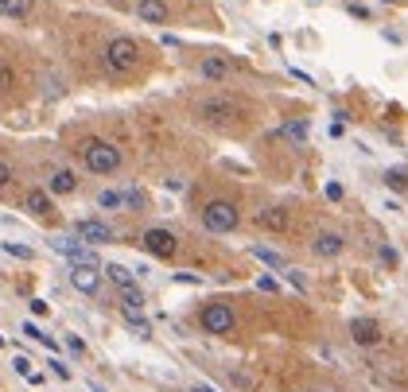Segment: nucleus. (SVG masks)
<instances>
[{"label":"nucleus","mask_w":408,"mask_h":392,"mask_svg":"<svg viewBox=\"0 0 408 392\" xmlns=\"http://www.w3.org/2000/svg\"><path fill=\"white\" fill-rule=\"evenodd\" d=\"M101 62H105L109 74H132V70H136V62H140V47H136V39H129V36L109 39Z\"/></svg>","instance_id":"f257e3e1"},{"label":"nucleus","mask_w":408,"mask_h":392,"mask_svg":"<svg viewBox=\"0 0 408 392\" xmlns=\"http://www.w3.org/2000/svg\"><path fill=\"white\" fill-rule=\"evenodd\" d=\"M82 159L94 175H113L120 167V148L109 140H82Z\"/></svg>","instance_id":"f03ea898"},{"label":"nucleus","mask_w":408,"mask_h":392,"mask_svg":"<svg viewBox=\"0 0 408 392\" xmlns=\"http://www.w3.org/2000/svg\"><path fill=\"white\" fill-rule=\"evenodd\" d=\"M238 222H241V214L229 198H214V202L203 206V226L210 229V233H233Z\"/></svg>","instance_id":"7ed1b4c3"},{"label":"nucleus","mask_w":408,"mask_h":392,"mask_svg":"<svg viewBox=\"0 0 408 392\" xmlns=\"http://www.w3.org/2000/svg\"><path fill=\"white\" fill-rule=\"evenodd\" d=\"M199 117L210 120V125H226V120L241 117V105L229 97H206V101H199Z\"/></svg>","instance_id":"20e7f679"},{"label":"nucleus","mask_w":408,"mask_h":392,"mask_svg":"<svg viewBox=\"0 0 408 392\" xmlns=\"http://www.w3.org/2000/svg\"><path fill=\"white\" fill-rule=\"evenodd\" d=\"M144 249L152 252V257H160V261H171V257L179 252V241H175L171 229H148V233H144Z\"/></svg>","instance_id":"39448f33"},{"label":"nucleus","mask_w":408,"mask_h":392,"mask_svg":"<svg viewBox=\"0 0 408 392\" xmlns=\"http://www.w3.org/2000/svg\"><path fill=\"white\" fill-rule=\"evenodd\" d=\"M203 330L206 334H229L233 330V311H229L226 303H210V307L203 311Z\"/></svg>","instance_id":"423d86ee"},{"label":"nucleus","mask_w":408,"mask_h":392,"mask_svg":"<svg viewBox=\"0 0 408 392\" xmlns=\"http://www.w3.org/2000/svg\"><path fill=\"white\" fill-rule=\"evenodd\" d=\"M74 237H82L86 245H105V241H113V229L97 218H82V222H74Z\"/></svg>","instance_id":"0eeeda50"},{"label":"nucleus","mask_w":408,"mask_h":392,"mask_svg":"<svg viewBox=\"0 0 408 392\" xmlns=\"http://www.w3.org/2000/svg\"><path fill=\"white\" fill-rule=\"evenodd\" d=\"M51 245H55V252H62L71 264H97V257L82 245V237H55Z\"/></svg>","instance_id":"6e6552de"},{"label":"nucleus","mask_w":408,"mask_h":392,"mask_svg":"<svg viewBox=\"0 0 408 392\" xmlns=\"http://www.w3.org/2000/svg\"><path fill=\"white\" fill-rule=\"evenodd\" d=\"M71 284L86 296H94L97 284H101V268L97 264H71Z\"/></svg>","instance_id":"1a4fd4ad"},{"label":"nucleus","mask_w":408,"mask_h":392,"mask_svg":"<svg viewBox=\"0 0 408 392\" xmlns=\"http://www.w3.org/2000/svg\"><path fill=\"white\" fill-rule=\"evenodd\" d=\"M257 226L268 229V233H284L292 226V218L284 206H264V210H257Z\"/></svg>","instance_id":"9d476101"},{"label":"nucleus","mask_w":408,"mask_h":392,"mask_svg":"<svg viewBox=\"0 0 408 392\" xmlns=\"http://www.w3.org/2000/svg\"><path fill=\"white\" fill-rule=\"evenodd\" d=\"M342 249H346V237L342 233H319V237L311 241V252L315 257H323V261H331V257H342Z\"/></svg>","instance_id":"9b49d317"},{"label":"nucleus","mask_w":408,"mask_h":392,"mask_svg":"<svg viewBox=\"0 0 408 392\" xmlns=\"http://www.w3.org/2000/svg\"><path fill=\"white\" fill-rule=\"evenodd\" d=\"M350 338H354V345H377L381 342V326L373 319H354L350 322Z\"/></svg>","instance_id":"f8f14e48"},{"label":"nucleus","mask_w":408,"mask_h":392,"mask_svg":"<svg viewBox=\"0 0 408 392\" xmlns=\"http://www.w3.org/2000/svg\"><path fill=\"white\" fill-rule=\"evenodd\" d=\"M229 70H233V66H229V59H218V55H206V59L199 62V74H203L206 82H226Z\"/></svg>","instance_id":"ddd939ff"},{"label":"nucleus","mask_w":408,"mask_h":392,"mask_svg":"<svg viewBox=\"0 0 408 392\" xmlns=\"http://www.w3.org/2000/svg\"><path fill=\"white\" fill-rule=\"evenodd\" d=\"M136 16L144 24H168V4L164 0H136Z\"/></svg>","instance_id":"4468645a"},{"label":"nucleus","mask_w":408,"mask_h":392,"mask_svg":"<svg viewBox=\"0 0 408 392\" xmlns=\"http://www.w3.org/2000/svg\"><path fill=\"white\" fill-rule=\"evenodd\" d=\"M24 206H27V210H31L36 218H47L51 210H55V202H51V194H43V190H27Z\"/></svg>","instance_id":"2eb2a0df"},{"label":"nucleus","mask_w":408,"mask_h":392,"mask_svg":"<svg viewBox=\"0 0 408 392\" xmlns=\"http://www.w3.org/2000/svg\"><path fill=\"white\" fill-rule=\"evenodd\" d=\"M31 8H36V0H0V16H12V20L31 16Z\"/></svg>","instance_id":"dca6fc26"},{"label":"nucleus","mask_w":408,"mask_h":392,"mask_svg":"<svg viewBox=\"0 0 408 392\" xmlns=\"http://www.w3.org/2000/svg\"><path fill=\"white\" fill-rule=\"evenodd\" d=\"M253 257L261 264H268V268H277V272H288V261L280 257V252H272V249H264V245H253Z\"/></svg>","instance_id":"f3484780"},{"label":"nucleus","mask_w":408,"mask_h":392,"mask_svg":"<svg viewBox=\"0 0 408 392\" xmlns=\"http://www.w3.org/2000/svg\"><path fill=\"white\" fill-rule=\"evenodd\" d=\"M47 187H51V194H71L78 187V179H74V171H55Z\"/></svg>","instance_id":"a211bd4d"},{"label":"nucleus","mask_w":408,"mask_h":392,"mask_svg":"<svg viewBox=\"0 0 408 392\" xmlns=\"http://www.w3.org/2000/svg\"><path fill=\"white\" fill-rule=\"evenodd\" d=\"M280 136L292 144H303L307 140V125H303V120H288V125H280Z\"/></svg>","instance_id":"6ab92c4d"},{"label":"nucleus","mask_w":408,"mask_h":392,"mask_svg":"<svg viewBox=\"0 0 408 392\" xmlns=\"http://www.w3.org/2000/svg\"><path fill=\"white\" fill-rule=\"evenodd\" d=\"M120 307L125 311H144V296L136 287H120Z\"/></svg>","instance_id":"aec40b11"},{"label":"nucleus","mask_w":408,"mask_h":392,"mask_svg":"<svg viewBox=\"0 0 408 392\" xmlns=\"http://www.w3.org/2000/svg\"><path fill=\"white\" fill-rule=\"evenodd\" d=\"M105 276H109L117 287H132V272L125 268V264H105Z\"/></svg>","instance_id":"412c9836"},{"label":"nucleus","mask_w":408,"mask_h":392,"mask_svg":"<svg viewBox=\"0 0 408 392\" xmlns=\"http://www.w3.org/2000/svg\"><path fill=\"white\" fill-rule=\"evenodd\" d=\"M385 183H389L393 190H405L408 187V171L405 167H389V171H385Z\"/></svg>","instance_id":"4be33fe9"},{"label":"nucleus","mask_w":408,"mask_h":392,"mask_svg":"<svg viewBox=\"0 0 408 392\" xmlns=\"http://www.w3.org/2000/svg\"><path fill=\"white\" fill-rule=\"evenodd\" d=\"M97 206L117 210V206H125V194H117V190H101V194H97Z\"/></svg>","instance_id":"5701e85b"},{"label":"nucleus","mask_w":408,"mask_h":392,"mask_svg":"<svg viewBox=\"0 0 408 392\" xmlns=\"http://www.w3.org/2000/svg\"><path fill=\"white\" fill-rule=\"evenodd\" d=\"M24 334H27V338H36V342H43L47 350H55V338H47V334L39 330L36 322H24Z\"/></svg>","instance_id":"b1692460"},{"label":"nucleus","mask_w":408,"mask_h":392,"mask_svg":"<svg viewBox=\"0 0 408 392\" xmlns=\"http://www.w3.org/2000/svg\"><path fill=\"white\" fill-rule=\"evenodd\" d=\"M8 86H12V66L0 62V90H8Z\"/></svg>","instance_id":"393cba45"},{"label":"nucleus","mask_w":408,"mask_h":392,"mask_svg":"<svg viewBox=\"0 0 408 392\" xmlns=\"http://www.w3.org/2000/svg\"><path fill=\"white\" fill-rule=\"evenodd\" d=\"M4 252H12V257H31V249H24V245H12V241H8V245H4Z\"/></svg>","instance_id":"a878e982"},{"label":"nucleus","mask_w":408,"mask_h":392,"mask_svg":"<svg viewBox=\"0 0 408 392\" xmlns=\"http://www.w3.org/2000/svg\"><path fill=\"white\" fill-rule=\"evenodd\" d=\"M16 373H20V377H31V361H27V357H16Z\"/></svg>","instance_id":"bb28decb"},{"label":"nucleus","mask_w":408,"mask_h":392,"mask_svg":"<svg viewBox=\"0 0 408 392\" xmlns=\"http://www.w3.org/2000/svg\"><path fill=\"white\" fill-rule=\"evenodd\" d=\"M257 287H261V291H277V280H272V276H261V280H257Z\"/></svg>","instance_id":"cd10ccee"},{"label":"nucleus","mask_w":408,"mask_h":392,"mask_svg":"<svg viewBox=\"0 0 408 392\" xmlns=\"http://www.w3.org/2000/svg\"><path fill=\"white\" fill-rule=\"evenodd\" d=\"M327 198H331V202H338V198H342V187H338V183H331V187H327Z\"/></svg>","instance_id":"c85d7f7f"},{"label":"nucleus","mask_w":408,"mask_h":392,"mask_svg":"<svg viewBox=\"0 0 408 392\" xmlns=\"http://www.w3.org/2000/svg\"><path fill=\"white\" fill-rule=\"evenodd\" d=\"M47 365H51V369H55V373H59V377H62V380H66V377H71V369H66V365H62V361H47Z\"/></svg>","instance_id":"c756f323"},{"label":"nucleus","mask_w":408,"mask_h":392,"mask_svg":"<svg viewBox=\"0 0 408 392\" xmlns=\"http://www.w3.org/2000/svg\"><path fill=\"white\" fill-rule=\"evenodd\" d=\"M4 183H12V167L8 164H0V187H4Z\"/></svg>","instance_id":"7c9ffc66"},{"label":"nucleus","mask_w":408,"mask_h":392,"mask_svg":"<svg viewBox=\"0 0 408 392\" xmlns=\"http://www.w3.org/2000/svg\"><path fill=\"white\" fill-rule=\"evenodd\" d=\"M66 345H71L74 354H82V350H86V345H82V338H74V334H71V338H66Z\"/></svg>","instance_id":"2f4dec72"},{"label":"nucleus","mask_w":408,"mask_h":392,"mask_svg":"<svg viewBox=\"0 0 408 392\" xmlns=\"http://www.w3.org/2000/svg\"><path fill=\"white\" fill-rule=\"evenodd\" d=\"M194 392H214V389H206V384H199V389H194Z\"/></svg>","instance_id":"473e14b6"},{"label":"nucleus","mask_w":408,"mask_h":392,"mask_svg":"<svg viewBox=\"0 0 408 392\" xmlns=\"http://www.w3.org/2000/svg\"><path fill=\"white\" fill-rule=\"evenodd\" d=\"M307 392H319V389H307Z\"/></svg>","instance_id":"72a5a7b5"},{"label":"nucleus","mask_w":408,"mask_h":392,"mask_svg":"<svg viewBox=\"0 0 408 392\" xmlns=\"http://www.w3.org/2000/svg\"><path fill=\"white\" fill-rule=\"evenodd\" d=\"M0 345H4V338H0Z\"/></svg>","instance_id":"f704fd0d"},{"label":"nucleus","mask_w":408,"mask_h":392,"mask_svg":"<svg viewBox=\"0 0 408 392\" xmlns=\"http://www.w3.org/2000/svg\"><path fill=\"white\" fill-rule=\"evenodd\" d=\"M389 4H393V0H389Z\"/></svg>","instance_id":"c9c22d12"}]
</instances>
